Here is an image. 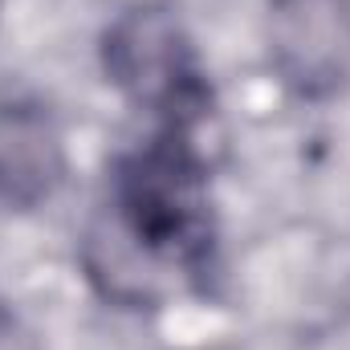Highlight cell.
<instances>
[{
	"mask_svg": "<svg viewBox=\"0 0 350 350\" xmlns=\"http://www.w3.org/2000/svg\"><path fill=\"white\" fill-rule=\"evenodd\" d=\"M110 204L139 249L204 273L212 257L208 175L191 147V126L167 122L151 143L114 163Z\"/></svg>",
	"mask_w": 350,
	"mask_h": 350,
	"instance_id": "obj_1",
	"label": "cell"
},
{
	"mask_svg": "<svg viewBox=\"0 0 350 350\" xmlns=\"http://www.w3.org/2000/svg\"><path fill=\"white\" fill-rule=\"evenodd\" d=\"M106 70L135 102L151 106L175 126H196L208 114V86L191 62V49L155 8H139L110 29Z\"/></svg>",
	"mask_w": 350,
	"mask_h": 350,
	"instance_id": "obj_2",
	"label": "cell"
},
{
	"mask_svg": "<svg viewBox=\"0 0 350 350\" xmlns=\"http://www.w3.org/2000/svg\"><path fill=\"white\" fill-rule=\"evenodd\" d=\"M273 49L289 86L334 90L350 66V0H273Z\"/></svg>",
	"mask_w": 350,
	"mask_h": 350,
	"instance_id": "obj_3",
	"label": "cell"
},
{
	"mask_svg": "<svg viewBox=\"0 0 350 350\" xmlns=\"http://www.w3.org/2000/svg\"><path fill=\"white\" fill-rule=\"evenodd\" d=\"M66 155L62 135L45 106L37 102H4L0 106V200L12 208H33L53 196L62 183Z\"/></svg>",
	"mask_w": 350,
	"mask_h": 350,
	"instance_id": "obj_4",
	"label": "cell"
}]
</instances>
